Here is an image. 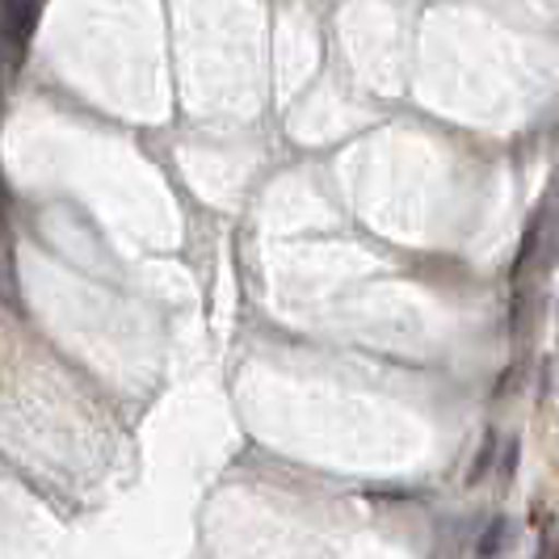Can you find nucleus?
Masks as SVG:
<instances>
[{
	"label": "nucleus",
	"instance_id": "nucleus-1",
	"mask_svg": "<svg viewBox=\"0 0 559 559\" xmlns=\"http://www.w3.org/2000/svg\"><path fill=\"white\" fill-rule=\"evenodd\" d=\"M38 22V0H0V38L9 47H26Z\"/></svg>",
	"mask_w": 559,
	"mask_h": 559
},
{
	"label": "nucleus",
	"instance_id": "nucleus-2",
	"mask_svg": "<svg viewBox=\"0 0 559 559\" xmlns=\"http://www.w3.org/2000/svg\"><path fill=\"white\" fill-rule=\"evenodd\" d=\"M504 538H509V518H492V522L484 526V534H479V543H476L479 559H497V556H501Z\"/></svg>",
	"mask_w": 559,
	"mask_h": 559
},
{
	"label": "nucleus",
	"instance_id": "nucleus-3",
	"mask_svg": "<svg viewBox=\"0 0 559 559\" xmlns=\"http://www.w3.org/2000/svg\"><path fill=\"white\" fill-rule=\"evenodd\" d=\"M538 231H543V219H534V224L526 227L522 252H518V261H513V278H518V274H526V265L534 261V252H538Z\"/></svg>",
	"mask_w": 559,
	"mask_h": 559
},
{
	"label": "nucleus",
	"instance_id": "nucleus-4",
	"mask_svg": "<svg viewBox=\"0 0 559 559\" xmlns=\"http://www.w3.org/2000/svg\"><path fill=\"white\" fill-rule=\"evenodd\" d=\"M492 454H497V438L488 433V438H484V447H479V459L472 463V472H467V484H479V476L492 467Z\"/></svg>",
	"mask_w": 559,
	"mask_h": 559
},
{
	"label": "nucleus",
	"instance_id": "nucleus-5",
	"mask_svg": "<svg viewBox=\"0 0 559 559\" xmlns=\"http://www.w3.org/2000/svg\"><path fill=\"white\" fill-rule=\"evenodd\" d=\"M518 454H522V447H518V442H509V447H504V463H501V476L504 479L513 476V467H518Z\"/></svg>",
	"mask_w": 559,
	"mask_h": 559
}]
</instances>
